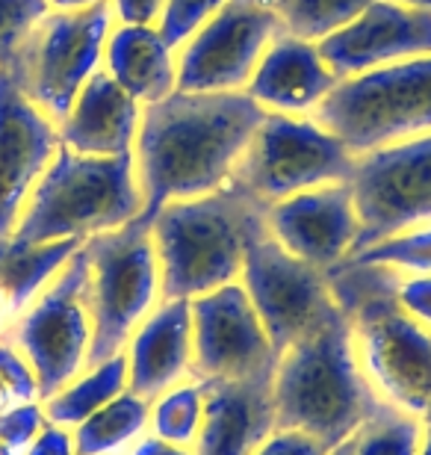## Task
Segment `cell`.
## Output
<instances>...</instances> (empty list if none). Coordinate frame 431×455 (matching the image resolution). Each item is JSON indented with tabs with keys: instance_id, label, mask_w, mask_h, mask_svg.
I'll use <instances>...</instances> for the list:
<instances>
[{
	"instance_id": "40",
	"label": "cell",
	"mask_w": 431,
	"mask_h": 455,
	"mask_svg": "<svg viewBox=\"0 0 431 455\" xmlns=\"http://www.w3.org/2000/svg\"><path fill=\"white\" fill-rule=\"evenodd\" d=\"M417 455H431V423H423V438H419Z\"/></svg>"
},
{
	"instance_id": "27",
	"label": "cell",
	"mask_w": 431,
	"mask_h": 455,
	"mask_svg": "<svg viewBox=\"0 0 431 455\" xmlns=\"http://www.w3.org/2000/svg\"><path fill=\"white\" fill-rule=\"evenodd\" d=\"M281 18L283 33L307 42H323L325 36L343 30L357 15H363L375 0H269Z\"/></svg>"
},
{
	"instance_id": "25",
	"label": "cell",
	"mask_w": 431,
	"mask_h": 455,
	"mask_svg": "<svg viewBox=\"0 0 431 455\" xmlns=\"http://www.w3.org/2000/svg\"><path fill=\"white\" fill-rule=\"evenodd\" d=\"M151 403L133 390H124L116 399L86 417L84 423L71 429L77 455H118L131 450L136 441L148 432Z\"/></svg>"
},
{
	"instance_id": "24",
	"label": "cell",
	"mask_w": 431,
	"mask_h": 455,
	"mask_svg": "<svg viewBox=\"0 0 431 455\" xmlns=\"http://www.w3.org/2000/svg\"><path fill=\"white\" fill-rule=\"evenodd\" d=\"M127 390V361L124 352L113 355V358L86 367L77 379H71L66 387H60L57 394L48 396L42 403L44 408V420L62 429H75L100 411L109 399H116L118 394Z\"/></svg>"
},
{
	"instance_id": "39",
	"label": "cell",
	"mask_w": 431,
	"mask_h": 455,
	"mask_svg": "<svg viewBox=\"0 0 431 455\" xmlns=\"http://www.w3.org/2000/svg\"><path fill=\"white\" fill-rule=\"evenodd\" d=\"M51 9L57 12H75V9H86V6H95L100 0H48Z\"/></svg>"
},
{
	"instance_id": "14",
	"label": "cell",
	"mask_w": 431,
	"mask_h": 455,
	"mask_svg": "<svg viewBox=\"0 0 431 455\" xmlns=\"http://www.w3.org/2000/svg\"><path fill=\"white\" fill-rule=\"evenodd\" d=\"M278 352L240 281L192 299V379L201 385L272 376Z\"/></svg>"
},
{
	"instance_id": "2",
	"label": "cell",
	"mask_w": 431,
	"mask_h": 455,
	"mask_svg": "<svg viewBox=\"0 0 431 455\" xmlns=\"http://www.w3.org/2000/svg\"><path fill=\"white\" fill-rule=\"evenodd\" d=\"M328 287L381 403L431 423V329L402 311L393 296V269L343 260L328 269Z\"/></svg>"
},
{
	"instance_id": "9",
	"label": "cell",
	"mask_w": 431,
	"mask_h": 455,
	"mask_svg": "<svg viewBox=\"0 0 431 455\" xmlns=\"http://www.w3.org/2000/svg\"><path fill=\"white\" fill-rule=\"evenodd\" d=\"M113 18L109 0L75 12H48L18 51L12 71L53 124L71 113L80 89L100 71Z\"/></svg>"
},
{
	"instance_id": "34",
	"label": "cell",
	"mask_w": 431,
	"mask_h": 455,
	"mask_svg": "<svg viewBox=\"0 0 431 455\" xmlns=\"http://www.w3.org/2000/svg\"><path fill=\"white\" fill-rule=\"evenodd\" d=\"M393 296L402 305V311L414 316L431 329V275H405L393 272Z\"/></svg>"
},
{
	"instance_id": "20",
	"label": "cell",
	"mask_w": 431,
	"mask_h": 455,
	"mask_svg": "<svg viewBox=\"0 0 431 455\" xmlns=\"http://www.w3.org/2000/svg\"><path fill=\"white\" fill-rule=\"evenodd\" d=\"M207 387L204 423L196 455H251L278 429L272 376L213 381Z\"/></svg>"
},
{
	"instance_id": "8",
	"label": "cell",
	"mask_w": 431,
	"mask_h": 455,
	"mask_svg": "<svg viewBox=\"0 0 431 455\" xmlns=\"http://www.w3.org/2000/svg\"><path fill=\"white\" fill-rule=\"evenodd\" d=\"M355 160L357 154L314 116L266 113L231 180L254 202L269 207L305 189L346 184L355 172Z\"/></svg>"
},
{
	"instance_id": "37",
	"label": "cell",
	"mask_w": 431,
	"mask_h": 455,
	"mask_svg": "<svg viewBox=\"0 0 431 455\" xmlns=\"http://www.w3.org/2000/svg\"><path fill=\"white\" fill-rule=\"evenodd\" d=\"M24 455H77L71 429H62V426L48 423L39 432V438L24 450Z\"/></svg>"
},
{
	"instance_id": "10",
	"label": "cell",
	"mask_w": 431,
	"mask_h": 455,
	"mask_svg": "<svg viewBox=\"0 0 431 455\" xmlns=\"http://www.w3.org/2000/svg\"><path fill=\"white\" fill-rule=\"evenodd\" d=\"M86 287L89 263L77 249L6 334L36 372L42 403L86 370L92 346Z\"/></svg>"
},
{
	"instance_id": "36",
	"label": "cell",
	"mask_w": 431,
	"mask_h": 455,
	"mask_svg": "<svg viewBox=\"0 0 431 455\" xmlns=\"http://www.w3.org/2000/svg\"><path fill=\"white\" fill-rule=\"evenodd\" d=\"M169 0H109L122 24H157Z\"/></svg>"
},
{
	"instance_id": "31",
	"label": "cell",
	"mask_w": 431,
	"mask_h": 455,
	"mask_svg": "<svg viewBox=\"0 0 431 455\" xmlns=\"http://www.w3.org/2000/svg\"><path fill=\"white\" fill-rule=\"evenodd\" d=\"M225 4L227 0H169L157 21V30L163 33V39L178 51L180 44L196 30H201Z\"/></svg>"
},
{
	"instance_id": "42",
	"label": "cell",
	"mask_w": 431,
	"mask_h": 455,
	"mask_svg": "<svg viewBox=\"0 0 431 455\" xmlns=\"http://www.w3.org/2000/svg\"><path fill=\"white\" fill-rule=\"evenodd\" d=\"M352 447H355V438H348L343 443H337V447L328 452V455H352Z\"/></svg>"
},
{
	"instance_id": "6",
	"label": "cell",
	"mask_w": 431,
	"mask_h": 455,
	"mask_svg": "<svg viewBox=\"0 0 431 455\" xmlns=\"http://www.w3.org/2000/svg\"><path fill=\"white\" fill-rule=\"evenodd\" d=\"M352 154L431 133V57H414L340 80L314 113Z\"/></svg>"
},
{
	"instance_id": "38",
	"label": "cell",
	"mask_w": 431,
	"mask_h": 455,
	"mask_svg": "<svg viewBox=\"0 0 431 455\" xmlns=\"http://www.w3.org/2000/svg\"><path fill=\"white\" fill-rule=\"evenodd\" d=\"M127 455H196L192 447H180V443H172V441H163L157 435L145 432L140 441L133 443Z\"/></svg>"
},
{
	"instance_id": "11",
	"label": "cell",
	"mask_w": 431,
	"mask_h": 455,
	"mask_svg": "<svg viewBox=\"0 0 431 455\" xmlns=\"http://www.w3.org/2000/svg\"><path fill=\"white\" fill-rule=\"evenodd\" d=\"M361 220L355 251L431 222V133L357 154L348 178ZM348 254V258H352Z\"/></svg>"
},
{
	"instance_id": "7",
	"label": "cell",
	"mask_w": 431,
	"mask_h": 455,
	"mask_svg": "<svg viewBox=\"0 0 431 455\" xmlns=\"http://www.w3.org/2000/svg\"><path fill=\"white\" fill-rule=\"evenodd\" d=\"M89 263L86 302L92 316V346L86 367L124 352L131 334L163 302L160 260L151 231L124 225L89 236L80 245Z\"/></svg>"
},
{
	"instance_id": "4",
	"label": "cell",
	"mask_w": 431,
	"mask_h": 455,
	"mask_svg": "<svg viewBox=\"0 0 431 455\" xmlns=\"http://www.w3.org/2000/svg\"><path fill=\"white\" fill-rule=\"evenodd\" d=\"M266 228V207L227 180L222 189L172 202L154 216L163 299H198L240 281L245 249Z\"/></svg>"
},
{
	"instance_id": "1",
	"label": "cell",
	"mask_w": 431,
	"mask_h": 455,
	"mask_svg": "<svg viewBox=\"0 0 431 455\" xmlns=\"http://www.w3.org/2000/svg\"><path fill=\"white\" fill-rule=\"evenodd\" d=\"M266 110L245 92H180L142 107L133 142L142 213L136 228L151 231L163 207L222 189L234 178Z\"/></svg>"
},
{
	"instance_id": "18",
	"label": "cell",
	"mask_w": 431,
	"mask_h": 455,
	"mask_svg": "<svg viewBox=\"0 0 431 455\" xmlns=\"http://www.w3.org/2000/svg\"><path fill=\"white\" fill-rule=\"evenodd\" d=\"M337 84L340 77L328 68L316 42L281 30L260 57L245 95L254 98L266 113L307 116Z\"/></svg>"
},
{
	"instance_id": "43",
	"label": "cell",
	"mask_w": 431,
	"mask_h": 455,
	"mask_svg": "<svg viewBox=\"0 0 431 455\" xmlns=\"http://www.w3.org/2000/svg\"><path fill=\"white\" fill-rule=\"evenodd\" d=\"M0 455H18V452H12V450H9L6 443H0Z\"/></svg>"
},
{
	"instance_id": "21",
	"label": "cell",
	"mask_w": 431,
	"mask_h": 455,
	"mask_svg": "<svg viewBox=\"0 0 431 455\" xmlns=\"http://www.w3.org/2000/svg\"><path fill=\"white\" fill-rule=\"evenodd\" d=\"M140 122L142 107L107 71H98L80 89L71 113L57 124L60 145L77 154H92V157L131 154Z\"/></svg>"
},
{
	"instance_id": "16",
	"label": "cell",
	"mask_w": 431,
	"mask_h": 455,
	"mask_svg": "<svg viewBox=\"0 0 431 455\" xmlns=\"http://www.w3.org/2000/svg\"><path fill=\"white\" fill-rule=\"evenodd\" d=\"M266 231L281 249L316 269H334L355 251L361 220L352 187L325 184L266 207Z\"/></svg>"
},
{
	"instance_id": "26",
	"label": "cell",
	"mask_w": 431,
	"mask_h": 455,
	"mask_svg": "<svg viewBox=\"0 0 431 455\" xmlns=\"http://www.w3.org/2000/svg\"><path fill=\"white\" fill-rule=\"evenodd\" d=\"M207 387L198 379H183L174 387L163 390L151 399V423L148 432L163 441L196 447L201 423H204Z\"/></svg>"
},
{
	"instance_id": "19",
	"label": "cell",
	"mask_w": 431,
	"mask_h": 455,
	"mask_svg": "<svg viewBox=\"0 0 431 455\" xmlns=\"http://www.w3.org/2000/svg\"><path fill=\"white\" fill-rule=\"evenodd\" d=\"M127 390L151 403L163 390L192 379V302L163 299L124 346Z\"/></svg>"
},
{
	"instance_id": "5",
	"label": "cell",
	"mask_w": 431,
	"mask_h": 455,
	"mask_svg": "<svg viewBox=\"0 0 431 455\" xmlns=\"http://www.w3.org/2000/svg\"><path fill=\"white\" fill-rule=\"evenodd\" d=\"M142 213V189L131 154L92 157L60 145L33 187L12 236L27 245L89 240L118 231Z\"/></svg>"
},
{
	"instance_id": "3",
	"label": "cell",
	"mask_w": 431,
	"mask_h": 455,
	"mask_svg": "<svg viewBox=\"0 0 431 455\" xmlns=\"http://www.w3.org/2000/svg\"><path fill=\"white\" fill-rule=\"evenodd\" d=\"M272 399L278 429L314 435L325 447L355 438L361 426L387 408L363 376L340 305L278 355Z\"/></svg>"
},
{
	"instance_id": "33",
	"label": "cell",
	"mask_w": 431,
	"mask_h": 455,
	"mask_svg": "<svg viewBox=\"0 0 431 455\" xmlns=\"http://www.w3.org/2000/svg\"><path fill=\"white\" fill-rule=\"evenodd\" d=\"M0 387L18 403H42L39 399V381L36 372L30 370V363L18 346L9 338H0Z\"/></svg>"
},
{
	"instance_id": "15",
	"label": "cell",
	"mask_w": 431,
	"mask_h": 455,
	"mask_svg": "<svg viewBox=\"0 0 431 455\" xmlns=\"http://www.w3.org/2000/svg\"><path fill=\"white\" fill-rule=\"evenodd\" d=\"M60 148L57 124L21 89L12 68L0 71V240L12 236L33 187Z\"/></svg>"
},
{
	"instance_id": "41",
	"label": "cell",
	"mask_w": 431,
	"mask_h": 455,
	"mask_svg": "<svg viewBox=\"0 0 431 455\" xmlns=\"http://www.w3.org/2000/svg\"><path fill=\"white\" fill-rule=\"evenodd\" d=\"M402 6H411V9H419V12H431V0H399Z\"/></svg>"
},
{
	"instance_id": "23",
	"label": "cell",
	"mask_w": 431,
	"mask_h": 455,
	"mask_svg": "<svg viewBox=\"0 0 431 455\" xmlns=\"http://www.w3.org/2000/svg\"><path fill=\"white\" fill-rule=\"evenodd\" d=\"M80 240H57L44 245L18 243L15 236L0 240V338L12 331L33 299L51 284V278L80 249Z\"/></svg>"
},
{
	"instance_id": "13",
	"label": "cell",
	"mask_w": 431,
	"mask_h": 455,
	"mask_svg": "<svg viewBox=\"0 0 431 455\" xmlns=\"http://www.w3.org/2000/svg\"><path fill=\"white\" fill-rule=\"evenodd\" d=\"M240 284L278 355L316 329L337 305L328 287V272L281 249L266 228L254 234L245 249Z\"/></svg>"
},
{
	"instance_id": "35",
	"label": "cell",
	"mask_w": 431,
	"mask_h": 455,
	"mask_svg": "<svg viewBox=\"0 0 431 455\" xmlns=\"http://www.w3.org/2000/svg\"><path fill=\"white\" fill-rule=\"evenodd\" d=\"M334 447H325L314 435L296 429H275L251 455H328Z\"/></svg>"
},
{
	"instance_id": "17",
	"label": "cell",
	"mask_w": 431,
	"mask_h": 455,
	"mask_svg": "<svg viewBox=\"0 0 431 455\" xmlns=\"http://www.w3.org/2000/svg\"><path fill=\"white\" fill-rule=\"evenodd\" d=\"M316 48L340 80L390 62L431 57V12L402 6L399 0H375L352 24L316 42Z\"/></svg>"
},
{
	"instance_id": "28",
	"label": "cell",
	"mask_w": 431,
	"mask_h": 455,
	"mask_svg": "<svg viewBox=\"0 0 431 455\" xmlns=\"http://www.w3.org/2000/svg\"><path fill=\"white\" fill-rule=\"evenodd\" d=\"M419 438H423V420L387 405L357 429L352 455H417Z\"/></svg>"
},
{
	"instance_id": "29",
	"label": "cell",
	"mask_w": 431,
	"mask_h": 455,
	"mask_svg": "<svg viewBox=\"0 0 431 455\" xmlns=\"http://www.w3.org/2000/svg\"><path fill=\"white\" fill-rule=\"evenodd\" d=\"M346 260L387 267L393 272H405V275H431V222L393 234Z\"/></svg>"
},
{
	"instance_id": "30",
	"label": "cell",
	"mask_w": 431,
	"mask_h": 455,
	"mask_svg": "<svg viewBox=\"0 0 431 455\" xmlns=\"http://www.w3.org/2000/svg\"><path fill=\"white\" fill-rule=\"evenodd\" d=\"M48 12V0H0V71L15 66L27 36Z\"/></svg>"
},
{
	"instance_id": "32",
	"label": "cell",
	"mask_w": 431,
	"mask_h": 455,
	"mask_svg": "<svg viewBox=\"0 0 431 455\" xmlns=\"http://www.w3.org/2000/svg\"><path fill=\"white\" fill-rule=\"evenodd\" d=\"M44 426H48V420H44L42 403H18L0 414V443L24 455V450L39 438Z\"/></svg>"
},
{
	"instance_id": "22",
	"label": "cell",
	"mask_w": 431,
	"mask_h": 455,
	"mask_svg": "<svg viewBox=\"0 0 431 455\" xmlns=\"http://www.w3.org/2000/svg\"><path fill=\"white\" fill-rule=\"evenodd\" d=\"M107 75L140 107L157 104L178 89V51L157 24H118L104 48Z\"/></svg>"
},
{
	"instance_id": "12",
	"label": "cell",
	"mask_w": 431,
	"mask_h": 455,
	"mask_svg": "<svg viewBox=\"0 0 431 455\" xmlns=\"http://www.w3.org/2000/svg\"><path fill=\"white\" fill-rule=\"evenodd\" d=\"M281 30L269 0H227L178 48V89L245 92L260 57Z\"/></svg>"
}]
</instances>
